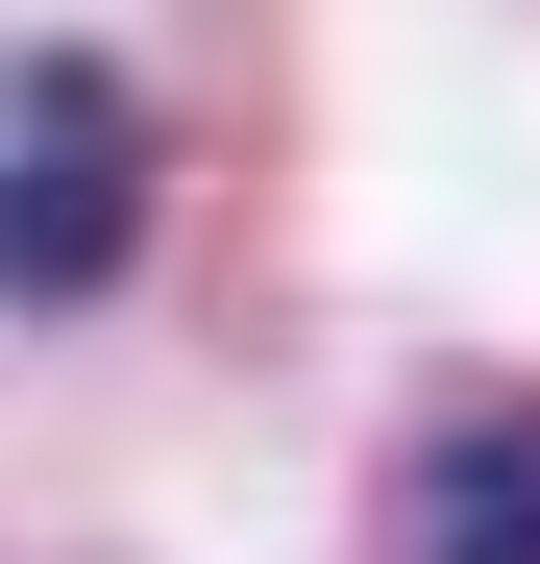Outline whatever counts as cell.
I'll return each instance as SVG.
<instances>
[{
	"label": "cell",
	"instance_id": "6da1fadb",
	"mask_svg": "<svg viewBox=\"0 0 540 564\" xmlns=\"http://www.w3.org/2000/svg\"><path fill=\"white\" fill-rule=\"evenodd\" d=\"M148 221V123L99 99V74H25V172H0V295H74Z\"/></svg>",
	"mask_w": 540,
	"mask_h": 564
}]
</instances>
